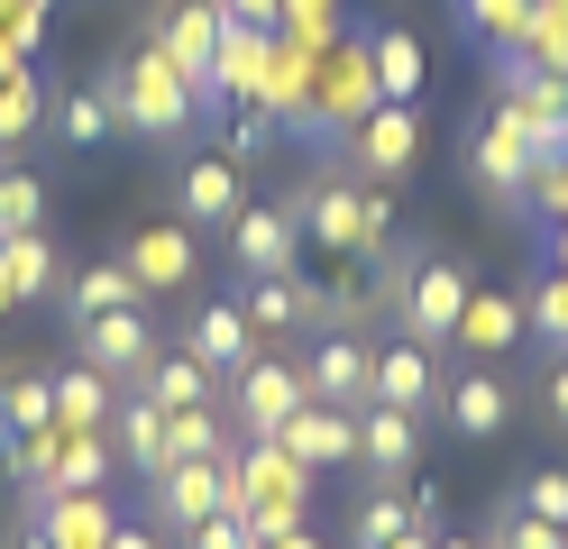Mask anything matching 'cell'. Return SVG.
<instances>
[{
  "label": "cell",
  "instance_id": "4dcf8cb0",
  "mask_svg": "<svg viewBox=\"0 0 568 549\" xmlns=\"http://www.w3.org/2000/svg\"><path fill=\"white\" fill-rule=\"evenodd\" d=\"M38 120H47V83L28 73V55L0 73V146H19V138H38Z\"/></svg>",
  "mask_w": 568,
  "mask_h": 549
},
{
  "label": "cell",
  "instance_id": "db71d44e",
  "mask_svg": "<svg viewBox=\"0 0 568 549\" xmlns=\"http://www.w3.org/2000/svg\"><path fill=\"white\" fill-rule=\"evenodd\" d=\"M0 321H10V293H0Z\"/></svg>",
  "mask_w": 568,
  "mask_h": 549
},
{
  "label": "cell",
  "instance_id": "9c48e42d",
  "mask_svg": "<svg viewBox=\"0 0 568 549\" xmlns=\"http://www.w3.org/2000/svg\"><path fill=\"white\" fill-rule=\"evenodd\" d=\"M230 256H239V275H294L303 266V220L284 202H247L230 220Z\"/></svg>",
  "mask_w": 568,
  "mask_h": 549
},
{
  "label": "cell",
  "instance_id": "484cf974",
  "mask_svg": "<svg viewBox=\"0 0 568 549\" xmlns=\"http://www.w3.org/2000/svg\"><path fill=\"white\" fill-rule=\"evenodd\" d=\"M64 275H55V238H47V220L38 230H10L0 238V293L10 303H38V293H55Z\"/></svg>",
  "mask_w": 568,
  "mask_h": 549
},
{
  "label": "cell",
  "instance_id": "44dd1931",
  "mask_svg": "<svg viewBox=\"0 0 568 549\" xmlns=\"http://www.w3.org/2000/svg\"><path fill=\"white\" fill-rule=\"evenodd\" d=\"M184 348L211 366V376H239V366L257 357L266 339H257V321H247L239 303H202V312H193V329H184Z\"/></svg>",
  "mask_w": 568,
  "mask_h": 549
},
{
  "label": "cell",
  "instance_id": "f5cc1de1",
  "mask_svg": "<svg viewBox=\"0 0 568 549\" xmlns=\"http://www.w3.org/2000/svg\"><path fill=\"white\" fill-rule=\"evenodd\" d=\"M440 549H486V540H440Z\"/></svg>",
  "mask_w": 568,
  "mask_h": 549
},
{
  "label": "cell",
  "instance_id": "f1b7e54d",
  "mask_svg": "<svg viewBox=\"0 0 568 549\" xmlns=\"http://www.w3.org/2000/svg\"><path fill=\"white\" fill-rule=\"evenodd\" d=\"M111 129H120L111 83H83V92H64V101H55V138H64V146H101Z\"/></svg>",
  "mask_w": 568,
  "mask_h": 549
},
{
  "label": "cell",
  "instance_id": "d590c367",
  "mask_svg": "<svg viewBox=\"0 0 568 549\" xmlns=\"http://www.w3.org/2000/svg\"><path fill=\"white\" fill-rule=\"evenodd\" d=\"M486 549H568V522H541V512L505 504V512H495V531H486Z\"/></svg>",
  "mask_w": 568,
  "mask_h": 549
},
{
  "label": "cell",
  "instance_id": "6da1fadb",
  "mask_svg": "<svg viewBox=\"0 0 568 549\" xmlns=\"http://www.w3.org/2000/svg\"><path fill=\"white\" fill-rule=\"evenodd\" d=\"M284 211L303 220V238L322 256H376L395 238V193H385L376 174L358 183H322V193H284Z\"/></svg>",
  "mask_w": 568,
  "mask_h": 549
},
{
  "label": "cell",
  "instance_id": "83f0119b",
  "mask_svg": "<svg viewBox=\"0 0 568 549\" xmlns=\"http://www.w3.org/2000/svg\"><path fill=\"white\" fill-rule=\"evenodd\" d=\"M413 522H422V512H413V486L395 476V486H376V495L358 504V522H348V549H385V540L413 531ZM422 531H432V522H422Z\"/></svg>",
  "mask_w": 568,
  "mask_h": 549
},
{
  "label": "cell",
  "instance_id": "8fae6325",
  "mask_svg": "<svg viewBox=\"0 0 568 549\" xmlns=\"http://www.w3.org/2000/svg\"><path fill=\"white\" fill-rule=\"evenodd\" d=\"M120 266L138 275V293H184L193 284V220H148V230H138L129 247H120Z\"/></svg>",
  "mask_w": 568,
  "mask_h": 549
},
{
  "label": "cell",
  "instance_id": "e0dca14e",
  "mask_svg": "<svg viewBox=\"0 0 568 549\" xmlns=\"http://www.w3.org/2000/svg\"><path fill=\"white\" fill-rule=\"evenodd\" d=\"M413 458H422V413L367 403V413H358V467L376 476V486H395V476H413Z\"/></svg>",
  "mask_w": 568,
  "mask_h": 549
},
{
  "label": "cell",
  "instance_id": "52a82bcc",
  "mask_svg": "<svg viewBox=\"0 0 568 549\" xmlns=\"http://www.w3.org/2000/svg\"><path fill=\"white\" fill-rule=\"evenodd\" d=\"M221 28H230V19H221V0H165V19L148 28V37H156V55L184 73L202 101H211V55H221Z\"/></svg>",
  "mask_w": 568,
  "mask_h": 549
},
{
  "label": "cell",
  "instance_id": "7a4b0ae2",
  "mask_svg": "<svg viewBox=\"0 0 568 549\" xmlns=\"http://www.w3.org/2000/svg\"><path fill=\"white\" fill-rule=\"evenodd\" d=\"M101 83H111V101H120V129H129V138H156V146H174V138H184V129L202 120V92H193L184 73H174V64L156 55V37H148V47H129L111 73H101Z\"/></svg>",
  "mask_w": 568,
  "mask_h": 549
},
{
  "label": "cell",
  "instance_id": "9a60e30c",
  "mask_svg": "<svg viewBox=\"0 0 568 549\" xmlns=\"http://www.w3.org/2000/svg\"><path fill=\"white\" fill-rule=\"evenodd\" d=\"M367 403L432 413V403H440V348H422V339H385V348H376V394H367Z\"/></svg>",
  "mask_w": 568,
  "mask_h": 549
},
{
  "label": "cell",
  "instance_id": "ee69618b",
  "mask_svg": "<svg viewBox=\"0 0 568 549\" xmlns=\"http://www.w3.org/2000/svg\"><path fill=\"white\" fill-rule=\"evenodd\" d=\"M184 549H266V540L247 531L239 512H211V522H193V531H184Z\"/></svg>",
  "mask_w": 568,
  "mask_h": 549
},
{
  "label": "cell",
  "instance_id": "f907efd6",
  "mask_svg": "<svg viewBox=\"0 0 568 549\" xmlns=\"http://www.w3.org/2000/svg\"><path fill=\"white\" fill-rule=\"evenodd\" d=\"M266 549H322V540H312V522H303V531H284V540H266Z\"/></svg>",
  "mask_w": 568,
  "mask_h": 549
},
{
  "label": "cell",
  "instance_id": "ffe728a7",
  "mask_svg": "<svg viewBox=\"0 0 568 549\" xmlns=\"http://www.w3.org/2000/svg\"><path fill=\"white\" fill-rule=\"evenodd\" d=\"M468 156H477V183H486V202H495V211H514V202L531 193V165H541V156H531V146L505 129V120H495V110H486V129H477Z\"/></svg>",
  "mask_w": 568,
  "mask_h": 549
},
{
  "label": "cell",
  "instance_id": "ab89813d",
  "mask_svg": "<svg viewBox=\"0 0 568 549\" xmlns=\"http://www.w3.org/2000/svg\"><path fill=\"white\" fill-rule=\"evenodd\" d=\"M303 504H312V495H257L239 522L257 531V540H284V531H303Z\"/></svg>",
  "mask_w": 568,
  "mask_h": 549
},
{
  "label": "cell",
  "instance_id": "7c38bea8",
  "mask_svg": "<svg viewBox=\"0 0 568 549\" xmlns=\"http://www.w3.org/2000/svg\"><path fill=\"white\" fill-rule=\"evenodd\" d=\"M28 522H38L55 549H111L120 512H111V486H64L47 504H28Z\"/></svg>",
  "mask_w": 568,
  "mask_h": 549
},
{
  "label": "cell",
  "instance_id": "f35d334b",
  "mask_svg": "<svg viewBox=\"0 0 568 549\" xmlns=\"http://www.w3.org/2000/svg\"><path fill=\"white\" fill-rule=\"evenodd\" d=\"M523 19H531V0H468V28L486 37V47H514Z\"/></svg>",
  "mask_w": 568,
  "mask_h": 549
},
{
  "label": "cell",
  "instance_id": "ac0fdd59",
  "mask_svg": "<svg viewBox=\"0 0 568 549\" xmlns=\"http://www.w3.org/2000/svg\"><path fill=\"white\" fill-rule=\"evenodd\" d=\"M247 321H257V339H284V329H322V293H312V275H247Z\"/></svg>",
  "mask_w": 568,
  "mask_h": 549
},
{
  "label": "cell",
  "instance_id": "e575fe53",
  "mask_svg": "<svg viewBox=\"0 0 568 549\" xmlns=\"http://www.w3.org/2000/svg\"><path fill=\"white\" fill-rule=\"evenodd\" d=\"M523 329H531L550 357L568 348V275H550V284H531V293H523Z\"/></svg>",
  "mask_w": 568,
  "mask_h": 549
},
{
  "label": "cell",
  "instance_id": "bcb514c9",
  "mask_svg": "<svg viewBox=\"0 0 568 549\" xmlns=\"http://www.w3.org/2000/svg\"><path fill=\"white\" fill-rule=\"evenodd\" d=\"M275 10H284V0H221L230 28H275Z\"/></svg>",
  "mask_w": 568,
  "mask_h": 549
},
{
  "label": "cell",
  "instance_id": "8992f818",
  "mask_svg": "<svg viewBox=\"0 0 568 549\" xmlns=\"http://www.w3.org/2000/svg\"><path fill=\"white\" fill-rule=\"evenodd\" d=\"M303 366V385L312 403H339V413H367V394H376V348L358 339V329H322V348L294 357Z\"/></svg>",
  "mask_w": 568,
  "mask_h": 549
},
{
  "label": "cell",
  "instance_id": "681fc988",
  "mask_svg": "<svg viewBox=\"0 0 568 549\" xmlns=\"http://www.w3.org/2000/svg\"><path fill=\"white\" fill-rule=\"evenodd\" d=\"M550 256H559V275H568V220H550Z\"/></svg>",
  "mask_w": 568,
  "mask_h": 549
},
{
  "label": "cell",
  "instance_id": "ba28073f",
  "mask_svg": "<svg viewBox=\"0 0 568 549\" xmlns=\"http://www.w3.org/2000/svg\"><path fill=\"white\" fill-rule=\"evenodd\" d=\"M74 357H92L101 376H120V385H138V376H148V357H156V329H148V303H129V312H83V321H74Z\"/></svg>",
  "mask_w": 568,
  "mask_h": 549
},
{
  "label": "cell",
  "instance_id": "30bf717a",
  "mask_svg": "<svg viewBox=\"0 0 568 549\" xmlns=\"http://www.w3.org/2000/svg\"><path fill=\"white\" fill-rule=\"evenodd\" d=\"M348 156H358V174L376 183H395L422 165V120H413V101H376L358 129H348Z\"/></svg>",
  "mask_w": 568,
  "mask_h": 549
},
{
  "label": "cell",
  "instance_id": "74e56055",
  "mask_svg": "<svg viewBox=\"0 0 568 549\" xmlns=\"http://www.w3.org/2000/svg\"><path fill=\"white\" fill-rule=\"evenodd\" d=\"M523 512H541V522H568V467H531L523 486H514Z\"/></svg>",
  "mask_w": 568,
  "mask_h": 549
},
{
  "label": "cell",
  "instance_id": "d6a6232c",
  "mask_svg": "<svg viewBox=\"0 0 568 549\" xmlns=\"http://www.w3.org/2000/svg\"><path fill=\"white\" fill-rule=\"evenodd\" d=\"M129 303H148V293H138V275L129 266H83L74 284H64V312H129Z\"/></svg>",
  "mask_w": 568,
  "mask_h": 549
},
{
  "label": "cell",
  "instance_id": "836d02e7",
  "mask_svg": "<svg viewBox=\"0 0 568 549\" xmlns=\"http://www.w3.org/2000/svg\"><path fill=\"white\" fill-rule=\"evenodd\" d=\"M47 421H55V385L47 376H0V439L47 430Z\"/></svg>",
  "mask_w": 568,
  "mask_h": 549
},
{
  "label": "cell",
  "instance_id": "7dc6e473",
  "mask_svg": "<svg viewBox=\"0 0 568 549\" xmlns=\"http://www.w3.org/2000/svg\"><path fill=\"white\" fill-rule=\"evenodd\" d=\"M385 549H440V531H422V522H413V531H395Z\"/></svg>",
  "mask_w": 568,
  "mask_h": 549
},
{
  "label": "cell",
  "instance_id": "5bb4252c",
  "mask_svg": "<svg viewBox=\"0 0 568 549\" xmlns=\"http://www.w3.org/2000/svg\"><path fill=\"white\" fill-rule=\"evenodd\" d=\"M523 339H531V329H523V293H468V312H458V329H449V348L477 357V366L514 357Z\"/></svg>",
  "mask_w": 568,
  "mask_h": 549
},
{
  "label": "cell",
  "instance_id": "4fadbf2b",
  "mask_svg": "<svg viewBox=\"0 0 568 549\" xmlns=\"http://www.w3.org/2000/svg\"><path fill=\"white\" fill-rule=\"evenodd\" d=\"M275 449L303 458L312 476H322V467H348V458H358V413H339V403H303V413L275 430Z\"/></svg>",
  "mask_w": 568,
  "mask_h": 549
},
{
  "label": "cell",
  "instance_id": "f6af8a7d",
  "mask_svg": "<svg viewBox=\"0 0 568 549\" xmlns=\"http://www.w3.org/2000/svg\"><path fill=\"white\" fill-rule=\"evenodd\" d=\"M531 403H541V421H550V430L568 439V348H559V357L541 366V385H531Z\"/></svg>",
  "mask_w": 568,
  "mask_h": 549
},
{
  "label": "cell",
  "instance_id": "d6986e66",
  "mask_svg": "<svg viewBox=\"0 0 568 549\" xmlns=\"http://www.w3.org/2000/svg\"><path fill=\"white\" fill-rule=\"evenodd\" d=\"M440 403H449V430L458 439H495V430L514 421V385L495 376V366H458Z\"/></svg>",
  "mask_w": 568,
  "mask_h": 549
},
{
  "label": "cell",
  "instance_id": "816d5d0a",
  "mask_svg": "<svg viewBox=\"0 0 568 549\" xmlns=\"http://www.w3.org/2000/svg\"><path fill=\"white\" fill-rule=\"evenodd\" d=\"M10 549H55V540H47V531H38V522H28V531H19V540H10Z\"/></svg>",
  "mask_w": 568,
  "mask_h": 549
},
{
  "label": "cell",
  "instance_id": "7402d4cb",
  "mask_svg": "<svg viewBox=\"0 0 568 549\" xmlns=\"http://www.w3.org/2000/svg\"><path fill=\"white\" fill-rule=\"evenodd\" d=\"M55 385V421L64 430H111V413H120V376H101V366L92 357H74V366H64V376H47Z\"/></svg>",
  "mask_w": 568,
  "mask_h": 549
},
{
  "label": "cell",
  "instance_id": "277c9868",
  "mask_svg": "<svg viewBox=\"0 0 568 549\" xmlns=\"http://www.w3.org/2000/svg\"><path fill=\"white\" fill-rule=\"evenodd\" d=\"M468 256H440V247H422V266H413V284H404V303H395V329L404 339H422V348H449V329H458V312H468Z\"/></svg>",
  "mask_w": 568,
  "mask_h": 549
},
{
  "label": "cell",
  "instance_id": "1f68e13d",
  "mask_svg": "<svg viewBox=\"0 0 568 549\" xmlns=\"http://www.w3.org/2000/svg\"><path fill=\"white\" fill-rule=\"evenodd\" d=\"M120 476V449H111V430H64V458H55V495L64 486H111Z\"/></svg>",
  "mask_w": 568,
  "mask_h": 549
},
{
  "label": "cell",
  "instance_id": "603a6c76",
  "mask_svg": "<svg viewBox=\"0 0 568 549\" xmlns=\"http://www.w3.org/2000/svg\"><path fill=\"white\" fill-rule=\"evenodd\" d=\"M111 449H120V476H156L165 467V403L148 394H120V413H111Z\"/></svg>",
  "mask_w": 568,
  "mask_h": 549
},
{
  "label": "cell",
  "instance_id": "b9f144b4",
  "mask_svg": "<svg viewBox=\"0 0 568 549\" xmlns=\"http://www.w3.org/2000/svg\"><path fill=\"white\" fill-rule=\"evenodd\" d=\"M331 10H339V0H284L275 37H312V47H331Z\"/></svg>",
  "mask_w": 568,
  "mask_h": 549
},
{
  "label": "cell",
  "instance_id": "d4e9b609",
  "mask_svg": "<svg viewBox=\"0 0 568 549\" xmlns=\"http://www.w3.org/2000/svg\"><path fill=\"white\" fill-rule=\"evenodd\" d=\"M322 293V329H367L376 321V266L367 256H331V275H312Z\"/></svg>",
  "mask_w": 568,
  "mask_h": 549
},
{
  "label": "cell",
  "instance_id": "f546056e",
  "mask_svg": "<svg viewBox=\"0 0 568 549\" xmlns=\"http://www.w3.org/2000/svg\"><path fill=\"white\" fill-rule=\"evenodd\" d=\"M230 421H221V403H193V413H165V467L174 458H221L230 449Z\"/></svg>",
  "mask_w": 568,
  "mask_h": 549
},
{
  "label": "cell",
  "instance_id": "5b68a950",
  "mask_svg": "<svg viewBox=\"0 0 568 549\" xmlns=\"http://www.w3.org/2000/svg\"><path fill=\"white\" fill-rule=\"evenodd\" d=\"M303 403H312V385H303V366L294 357H247L239 366V376H230V430L239 439H275L284 421H294L303 413Z\"/></svg>",
  "mask_w": 568,
  "mask_h": 549
},
{
  "label": "cell",
  "instance_id": "cb8c5ba5",
  "mask_svg": "<svg viewBox=\"0 0 568 549\" xmlns=\"http://www.w3.org/2000/svg\"><path fill=\"white\" fill-rule=\"evenodd\" d=\"M138 394L165 403V413H193V403H221V376H211L193 348H156V357H148V376H138Z\"/></svg>",
  "mask_w": 568,
  "mask_h": 549
},
{
  "label": "cell",
  "instance_id": "c3c4849f",
  "mask_svg": "<svg viewBox=\"0 0 568 549\" xmlns=\"http://www.w3.org/2000/svg\"><path fill=\"white\" fill-rule=\"evenodd\" d=\"M111 549H156V531H138V522H120V531H111Z\"/></svg>",
  "mask_w": 568,
  "mask_h": 549
},
{
  "label": "cell",
  "instance_id": "8d00e7d4",
  "mask_svg": "<svg viewBox=\"0 0 568 549\" xmlns=\"http://www.w3.org/2000/svg\"><path fill=\"white\" fill-rule=\"evenodd\" d=\"M38 220H47V183L19 174V165H0V238H10V230H38Z\"/></svg>",
  "mask_w": 568,
  "mask_h": 549
},
{
  "label": "cell",
  "instance_id": "2e32d148",
  "mask_svg": "<svg viewBox=\"0 0 568 549\" xmlns=\"http://www.w3.org/2000/svg\"><path fill=\"white\" fill-rule=\"evenodd\" d=\"M174 202H184L193 230H230V220L247 211V165H230V156H193L184 183H174Z\"/></svg>",
  "mask_w": 568,
  "mask_h": 549
},
{
  "label": "cell",
  "instance_id": "4316f807",
  "mask_svg": "<svg viewBox=\"0 0 568 549\" xmlns=\"http://www.w3.org/2000/svg\"><path fill=\"white\" fill-rule=\"evenodd\" d=\"M367 64H376V92L385 101H422V37L413 28H376L367 37Z\"/></svg>",
  "mask_w": 568,
  "mask_h": 549
},
{
  "label": "cell",
  "instance_id": "60d3db41",
  "mask_svg": "<svg viewBox=\"0 0 568 549\" xmlns=\"http://www.w3.org/2000/svg\"><path fill=\"white\" fill-rule=\"evenodd\" d=\"M266 146H275V120H266V110H239L230 138H221V156H230V165H257Z\"/></svg>",
  "mask_w": 568,
  "mask_h": 549
},
{
  "label": "cell",
  "instance_id": "3957f363",
  "mask_svg": "<svg viewBox=\"0 0 568 549\" xmlns=\"http://www.w3.org/2000/svg\"><path fill=\"white\" fill-rule=\"evenodd\" d=\"M376 101H385V92H376L367 47H358V37H331L322 64H312V120H303V138H348Z\"/></svg>",
  "mask_w": 568,
  "mask_h": 549
},
{
  "label": "cell",
  "instance_id": "7bdbcfd3",
  "mask_svg": "<svg viewBox=\"0 0 568 549\" xmlns=\"http://www.w3.org/2000/svg\"><path fill=\"white\" fill-rule=\"evenodd\" d=\"M541 220H568V156H541L531 165V193H523Z\"/></svg>",
  "mask_w": 568,
  "mask_h": 549
}]
</instances>
